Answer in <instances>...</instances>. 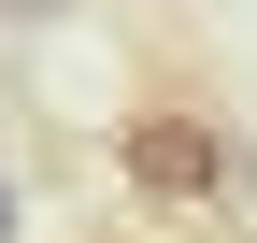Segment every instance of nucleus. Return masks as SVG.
Returning <instances> with one entry per match:
<instances>
[{
    "label": "nucleus",
    "instance_id": "1",
    "mask_svg": "<svg viewBox=\"0 0 257 243\" xmlns=\"http://www.w3.org/2000/svg\"><path fill=\"white\" fill-rule=\"evenodd\" d=\"M114 172H128L143 200H172V215H186V200H229V186H243V143L214 129L200 100H143V114L114 129Z\"/></svg>",
    "mask_w": 257,
    "mask_h": 243
},
{
    "label": "nucleus",
    "instance_id": "2",
    "mask_svg": "<svg viewBox=\"0 0 257 243\" xmlns=\"http://www.w3.org/2000/svg\"><path fill=\"white\" fill-rule=\"evenodd\" d=\"M0 243H15V186H0Z\"/></svg>",
    "mask_w": 257,
    "mask_h": 243
}]
</instances>
